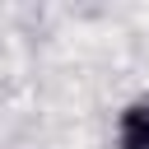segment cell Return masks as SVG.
<instances>
[{
    "label": "cell",
    "instance_id": "6da1fadb",
    "mask_svg": "<svg viewBox=\"0 0 149 149\" xmlns=\"http://www.w3.org/2000/svg\"><path fill=\"white\" fill-rule=\"evenodd\" d=\"M116 149H149V98H135L116 112Z\"/></svg>",
    "mask_w": 149,
    "mask_h": 149
}]
</instances>
